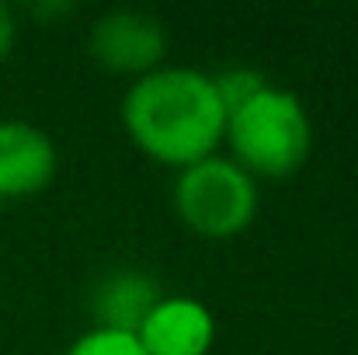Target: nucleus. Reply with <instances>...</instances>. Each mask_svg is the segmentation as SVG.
<instances>
[{"label":"nucleus","mask_w":358,"mask_h":355,"mask_svg":"<svg viewBox=\"0 0 358 355\" xmlns=\"http://www.w3.org/2000/svg\"><path fill=\"white\" fill-rule=\"evenodd\" d=\"M122 125L150 160L181 171L216 153L227 112L209 74L192 67H157L129 84L122 98Z\"/></svg>","instance_id":"f257e3e1"},{"label":"nucleus","mask_w":358,"mask_h":355,"mask_svg":"<svg viewBox=\"0 0 358 355\" xmlns=\"http://www.w3.org/2000/svg\"><path fill=\"white\" fill-rule=\"evenodd\" d=\"M223 139L230 146V160L243 167L254 181H278L306 164L313 146V125L292 91L268 84L257 98L227 116Z\"/></svg>","instance_id":"f03ea898"},{"label":"nucleus","mask_w":358,"mask_h":355,"mask_svg":"<svg viewBox=\"0 0 358 355\" xmlns=\"http://www.w3.org/2000/svg\"><path fill=\"white\" fill-rule=\"evenodd\" d=\"M174 213L199 237L227 240L243 234L257 216V181L230 157H206L174 178Z\"/></svg>","instance_id":"7ed1b4c3"},{"label":"nucleus","mask_w":358,"mask_h":355,"mask_svg":"<svg viewBox=\"0 0 358 355\" xmlns=\"http://www.w3.org/2000/svg\"><path fill=\"white\" fill-rule=\"evenodd\" d=\"M87 49L112 74L146 77L160 67L167 53V32H164V21L146 11L115 7L91 25Z\"/></svg>","instance_id":"20e7f679"},{"label":"nucleus","mask_w":358,"mask_h":355,"mask_svg":"<svg viewBox=\"0 0 358 355\" xmlns=\"http://www.w3.org/2000/svg\"><path fill=\"white\" fill-rule=\"evenodd\" d=\"M56 167L59 153L45 129L21 118L0 122V202L38 195L52 185Z\"/></svg>","instance_id":"39448f33"},{"label":"nucleus","mask_w":358,"mask_h":355,"mask_svg":"<svg viewBox=\"0 0 358 355\" xmlns=\"http://www.w3.org/2000/svg\"><path fill=\"white\" fill-rule=\"evenodd\" d=\"M146 355H209L216 317L195 296H164L136 331Z\"/></svg>","instance_id":"423d86ee"},{"label":"nucleus","mask_w":358,"mask_h":355,"mask_svg":"<svg viewBox=\"0 0 358 355\" xmlns=\"http://www.w3.org/2000/svg\"><path fill=\"white\" fill-rule=\"evenodd\" d=\"M160 300H164V289H160V282L150 272H143V268H115L91 293L94 328L136 335L139 324L150 317V310Z\"/></svg>","instance_id":"0eeeda50"},{"label":"nucleus","mask_w":358,"mask_h":355,"mask_svg":"<svg viewBox=\"0 0 358 355\" xmlns=\"http://www.w3.org/2000/svg\"><path fill=\"white\" fill-rule=\"evenodd\" d=\"M213 88H216V98H220L223 112L230 116V112L243 109L250 98H257L268 88V77L257 74V70H250V67H230V70H223V74L213 77Z\"/></svg>","instance_id":"6e6552de"},{"label":"nucleus","mask_w":358,"mask_h":355,"mask_svg":"<svg viewBox=\"0 0 358 355\" xmlns=\"http://www.w3.org/2000/svg\"><path fill=\"white\" fill-rule=\"evenodd\" d=\"M66 355H146L136 335L125 331H105V328H91L87 335H80Z\"/></svg>","instance_id":"1a4fd4ad"},{"label":"nucleus","mask_w":358,"mask_h":355,"mask_svg":"<svg viewBox=\"0 0 358 355\" xmlns=\"http://www.w3.org/2000/svg\"><path fill=\"white\" fill-rule=\"evenodd\" d=\"M14 42H17V18L10 4L0 0V63H7V56L14 53Z\"/></svg>","instance_id":"9d476101"},{"label":"nucleus","mask_w":358,"mask_h":355,"mask_svg":"<svg viewBox=\"0 0 358 355\" xmlns=\"http://www.w3.org/2000/svg\"><path fill=\"white\" fill-rule=\"evenodd\" d=\"M38 18H56V14H70V11H77L73 4H45V7H31Z\"/></svg>","instance_id":"9b49d317"}]
</instances>
